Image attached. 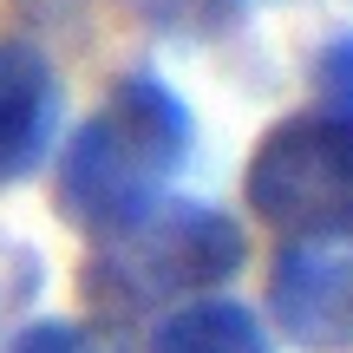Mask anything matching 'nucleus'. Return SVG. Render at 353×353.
<instances>
[{
    "mask_svg": "<svg viewBox=\"0 0 353 353\" xmlns=\"http://www.w3.org/2000/svg\"><path fill=\"white\" fill-rule=\"evenodd\" d=\"M190 144H196L190 105L176 99L170 79L138 65L65 138L59 170H52V203L79 236H118L125 223L164 203L176 170L190 164Z\"/></svg>",
    "mask_w": 353,
    "mask_h": 353,
    "instance_id": "f257e3e1",
    "label": "nucleus"
},
{
    "mask_svg": "<svg viewBox=\"0 0 353 353\" xmlns=\"http://www.w3.org/2000/svg\"><path fill=\"white\" fill-rule=\"evenodd\" d=\"M242 262H249V236L229 210L164 196L118 236H99L85 262V294L105 314H170L183 301L216 294Z\"/></svg>",
    "mask_w": 353,
    "mask_h": 353,
    "instance_id": "f03ea898",
    "label": "nucleus"
},
{
    "mask_svg": "<svg viewBox=\"0 0 353 353\" xmlns=\"http://www.w3.org/2000/svg\"><path fill=\"white\" fill-rule=\"evenodd\" d=\"M242 196L281 242L353 229V118L327 105L275 118L249 151Z\"/></svg>",
    "mask_w": 353,
    "mask_h": 353,
    "instance_id": "7ed1b4c3",
    "label": "nucleus"
},
{
    "mask_svg": "<svg viewBox=\"0 0 353 353\" xmlns=\"http://www.w3.org/2000/svg\"><path fill=\"white\" fill-rule=\"evenodd\" d=\"M268 321L307 353H353V229L281 242L268 262Z\"/></svg>",
    "mask_w": 353,
    "mask_h": 353,
    "instance_id": "20e7f679",
    "label": "nucleus"
},
{
    "mask_svg": "<svg viewBox=\"0 0 353 353\" xmlns=\"http://www.w3.org/2000/svg\"><path fill=\"white\" fill-rule=\"evenodd\" d=\"M65 125L59 65L33 39H0V190L46 170Z\"/></svg>",
    "mask_w": 353,
    "mask_h": 353,
    "instance_id": "39448f33",
    "label": "nucleus"
},
{
    "mask_svg": "<svg viewBox=\"0 0 353 353\" xmlns=\"http://www.w3.org/2000/svg\"><path fill=\"white\" fill-rule=\"evenodd\" d=\"M144 353H275V334H268V321L255 307L203 294V301H183L170 314H157Z\"/></svg>",
    "mask_w": 353,
    "mask_h": 353,
    "instance_id": "423d86ee",
    "label": "nucleus"
},
{
    "mask_svg": "<svg viewBox=\"0 0 353 353\" xmlns=\"http://www.w3.org/2000/svg\"><path fill=\"white\" fill-rule=\"evenodd\" d=\"M249 7H262V0H138L144 20L170 26V33H229V26L242 20Z\"/></svg>",
    "mask_w": 353,
    "mask_h": 353,
    "instance_id": "0eeeda50",
    "label": "nucleus"
},
{
    "mask_svg": "<svg viewBox=\"0 0 353 353\" xmlns=\"http://www.w3.org/2000/svg\"><path fill=\"white\" fill-rule=\"evenodd\" d=\"M0 353H112L85 321H26Z\"/></svg>",
    "mask_w": 353,
    "mask_h": 353,
    "instance_id": "6e6552de",
    "label": "nucleus"
},
{
    "mask_svg": "<svg viewBox=\"0 0 353 353\" xmlns=\"http://www.w3.org/2000/svg\"><path fill=\"white\" fill-rule=\"evenodd\" d=\"M314 92H321L327 112H347L353 118V26L334 33L327 46L314 52Z\"/></svg>",
    "mask_w": 353,
    "mask_h": 353,
    "instance_id": "1a4fd4ad",
    "label": "nucleus"
}]
</instances>
